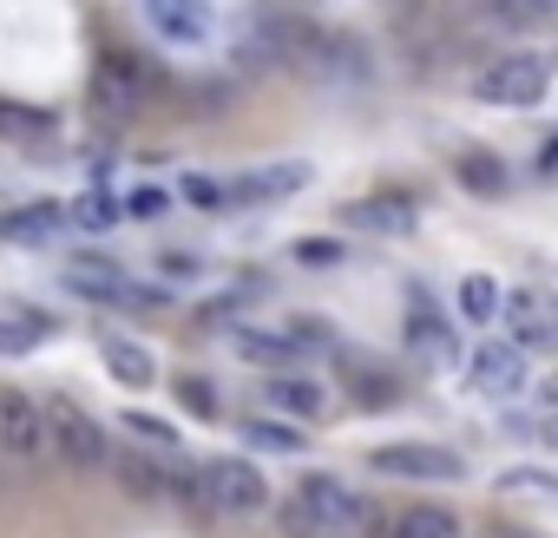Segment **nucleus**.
<instances>
[{"label": "nucleus", "mask_w": 558, "mask_h": 538, "mask_svg": "<svg viewBox=\"0 0 558 538\" xmlns=\"http://www.w3.org/2000/svg\"><path fill=\"white\" fill-rule=\"evenodd\" d=\"M368 518H375V505L336 473H310L296 486V499L283 505V531L290 538H355Z\"/></svg>", "instance_id": "nucleus-1"}, {"label": "nucleus", "mask_w": 558, "mask_h": 538, "mask_svg": "<svg viewBox=\"0 0 558 538\" xmlns=\"http://www.w3.org/2000/svg\"><path fill=\"white\" fill-rule=\"evenodd\" d=\"M40 420H47V453H60V466H73V473H106L112 466L106 427L73 394H47L40 401Z\"/></svg>", "instance_id": "nucleus-2"}, {"label": "nucleus", "mask_w": 558, "mask_h": 538, "mask_svg": "<svg viewBox=\"0 0 558 538\" xmlns=\"http://www.w3.org/2000/svg\"><path fill=\"white\" fill-rule=\"evenodd\" d=\"M545 86H551V53H493L480 73H473V93H480V106H499V112H525V106H538L545 99Z\"/></svg>", "instance_id": "nucleus-3"}, {"label": "nucleus", "mask_w": 558, "mask_h": 538, "mask_svg": "<svg viewBox=\"0 0 558 538\" xmlns=\"http://www.w3.org/2000/svg\"><path fill=\"white\" fill-rule=\"evenodd\" d=\"M197 505H204L210 518H256V512L269 505V479H263L250 460H236V453L204 460V466H197Z\"/></svg>", "instance_id": "nucleus-4"}, {"label": "nucleus", "mask_w": 558, "mask_h": 538, "mask_svg": "<svg viewBox=\"0 0 558 538\" xmlns=\"http://www.w3.org/2000/svg\"><path fill=\"white\" fill-rule=\"evenodd\" d=\"M512 349L532 362V355H558V290L551 283H525V290H506V309H499Z\"/></svg>", "instance_id": "nucleus-5"}, {"label": "nucleus", "mask_w": 558, "mask_h": 538, "mask_svg": "<svg viewBox=\"0 0 558 538\" xmlns=\"http://www.w3.org/2000/svg\"><path fill=\"white\" fill-rule=\"evenodd\" d=\"M368 473L421 479V486H453V479H466L460 453H453V447H434V440H388V447L368 453Z\"/></svg>", "instance_id": "nucleus-6"}, {"label": "nucleus", "mask_w": 558, "mask_h": 538, "mask_svg": "<svg viewBox=\"0 0 558 538\" xmlns=\"http://www.w3.org/2000/svg\"><path fill=\"white\" fill-rule=\"evenodd\" d=\"M0 460L8 466H40L47 460V420L27 388H0Z\"/></svg>", "instance_id": "nucleus-7"}, {"label": "nucleus", "mask_w": 558, "mask_h": 538, "mask_svg": "<svg viewBox=\"0 0 558 538\" xmlns=\"http://www.w3.org/2000/svg\"><path fill=\"white\" fill-rule=\"evenodd\" d=\"M342 223H349V230H368V236H414L421 210H414L408 191H375V197L342 204Z\"/></svg>", "instance_id": "nucleus-8"}, {"label": "nucleus", "mask_w": 558, "mask_h": 538, "mask_svg": "<svg viewBox=\"0 0 558 538\" xmlns=\"http://www.w3.org/2000/svg\"><path fill=\"white\" fill-rule=\"evenodd\" d=\"M93 99H99L106 119H138V106H145V73H138V60L106 53L99 73H93Z\"/></svg>", "instance_id": "nucleus-9"}, {"label": "nucleus", "mask_w": 558, "mask_h": 538, "mask_svg": "<svg viewBox=\"0 0 558 538\" xmlns=\"http://www.w3.org/2000/svg\"><path fill=\"white\" fill-rule=\"evenodd\" d=\"M525 355L512 349V342H480L473 355H466V388L473 394H519L525 388Z\"/></svg>", "instance_id": "nucleus-10"}, {"label": "nucleus", "mask_w": 558, "mask_h": 538, "mask_svg": "<svg viewBox=\"0 0 558 538\" xmlns=\"http://www.w3.org/2000/svg\"><path fill=\"white\" fill-rule=\"evenodd\" d=\"M408 349H414L427 368H453V362H460V335H453V322H447L427 296L408 303Z\"/></svg>", "instance_id": "nucleus-11"}, {"label": "nucleus", "mask_w": 558, "mask_h": 538, "mask_svg": "<svg viewBox=\"0 0 558 538\" xmlns=\"http://www.w3.org/2000/svg\"><path fill=\"white\" fill-rule=\"evenodd\" d=\"M342 388H349V401L355 407H395L401 401V381H395V368L388 362H375V355H355V349H342Z\"/></svg>", "instance_id": "nucleus-12"}, {"label": "nucleus", "mask_w": 558, "mask_h": 538, "mask_svg": "<svg viewBox=\"0 0 558 538\" xmlns=\"http://www.w3.org/2000/svg\"><path fill=\"white\" fill-rule=\"evenodd\" d=\"M303 184H310V164H256V171L223 184V204H276V197H290Z\"/></svg>", "instance_id": "nucleus-13"}, {"label": "nucleus", "mask_w": 558, "mask_h": 538, "mask_svg": "<svg viewBox=\"0 0 558 538\" xmlns=\"http://www.w3.org/2000/svg\"><path fill=\"white\" fill-rule=\"evenodd\" d=\"M99 355H106V368H112L119 388H151L158 381V355L138 335H125V329H99Z\"/></svg>", "instance_id": "nucleus-14"}, {"label": "nucleus", "mask_w": 558, "mask_h": 538, "mask_svg": "<svg viewBox=\"0 0 558 538\" xmlns=\"http://www.w3.org/2000/svg\"><path fill=\"white\" fill-rule=\"evenodd\" d=\"M145 27L171 47H204L210 40V14L204 8H184V0H145Z\"/></svg>", "instance_id": "nucleus-15"}, {"label": "nucleus", "mask_w": 558, "mask_h": 538, "mask_svg": "<svg viewBox=\"0 0 558 538\" xmlns=\"http://www.w3.org/2000/svg\"><path fill=\"white\" fill-rule=\"evenodd\" d=\"M223 335H230V349L236 355H250V362H263V368H296L303 362V349L283 335V329H250V322H223Z\"/></svg>", "instance_id": "nucleus-16"}, {"label": "nucleus", "mask_w": 558, "mask_h": 538, "mask_svg": "<svg viewBox=\"0 0 558 538\" xmlns=\"http://www.w3.org/2000/svg\"><path fill=\"white\" fill-rule=\"evenodd\" d=\"M66 230V204H21L0 217V243H47Z\"/></svg>", "instance_id": "nucleus-17"}, {"label": "nucleus", "mask_w": 558, "mask_h": 538, "mask_svg": "<svg viewBox=\"0 0 558 538\" xmlns=\"http://www.w3.org/2000/svg\"><path fill=\"white\" fill-rule=\"evenodd\" d=\"M269 407H283V414H303V420H323L329 414V388L323 381H303V375H269Z\"/></svg>", "instance_id": "nucleus-18"}, {"label": "nucleus", "mask_w": 558, "mask_h": 538, "mask_svg": "<svg viewBox=\"0 0 558 538\" xmlns=\"http://www.w3.org/2000/svg\"><path fill=\"white\" fill-rule=\"evenodd\" d=\"M453 178H460L473 197H499V191L512 184L506 158H499V151H486V145H480V151H460V158H453Z\"/></svg>", "instance_id": "nucleus-19"}, {"label": "nucleus", "mask_w": 558, "mask_h": 538, "mask_svg": "<svg viewBox=\"0 0 558 538\" xmlns=\"http://www.w3.org/2000/svg\"><path fill=\"white\" fill-rule=\"evenodd\" d=\"M381 538H460V512L453 505H408L395 525H381Z\"/></svg>", "instance_id": "nucleus-20"}, {"label": "nucleus", "mask_w": 558, "mask_h": 538, "mask_svg": "<svg viewBox=\"0 0 558 538\" xmlns=\"http://www.w3.org/2000/svg\"><path fill=\"white\" fill-rule=\"evenodd\" d=\"M499 309H506V290H499V277L473 269V277L460 283V322H466V329H486V322H499Z\"/></svg>", "instance_id": "nucleus-21"}, {"label": "nucleus", "mask_w": 558, "mask_h": 538, "mask_svg": "<svg viewBox=\"0 0 558 538\" xmlns=\"http://www.w3.org/2000/svg\"><path fill=\"white\" fill-rule=\"evenodd\" d=\"M47 335H53V316H40V309H14V316H0V355H34Z\"/></svg>", "instance_id": "nucleus-22"}, {"label": "nucleus", "mask_w": 558, "mask_h": 538, "mask_svg": "<svg viewBox=\"0 0 558 538\" xmlns=\"http://www.w3.org/2000/svg\"><path fill=\"white\" fill-rule=\"evenodd\" d=\"M519 427H525V433H538L545 447H558V368L532 381V407L519 414Z\"/></svg>", "instance_id": "nucleus-23"}, {"label": "nucleus", "mask_w": 558, "mask_h": 538, "mask_svg": "<svg viewBox=\"0 0 558 538\" xmlns=\"http://www.w3.org/2000/svg\"><path fill=\"white\" fill-rule=\"evenodd\" d=\"M112 473H119L125 492H138V499H171V466H165V460H138V453H125V460H112Z\"/></svg>", "instance_id": "nucleus-24"}, {"label": "nucleus", "mask_w": 558, "mask_h": 538, "mask_svg": "<svg viewBox=\"0 0 558 538\" xmlns=\"http://www.w3.org/2000/svg\"><path fill=\"white\" fill-rule=\"evenodd\" d=\"M119 217H125V204H119L112 191H86V197H73V204H66V230H93V236H99V230H112Z\"/></svg>", "instance_id": "nucleus-25"}, {"label": "nucleus", "mask_w": 558, "mask_h": 538, "mask_svg": "<svg viewBox=\"0 0 558 538\" xmlns=\"http://www.w3.org/2000/svg\"><path fill=\"white\" fill-rule=\"evenodd\" d=\"M243 440H250L256 453H310V433L276 427V420H243Z\"/></svg>", "instance_id": "nucleus-26"}, {"label": "nucleus", "mask_w": 558, "mask_h": 538, "mask_svg": "<svg viewBox=\"0 0 558 538\" xmlns=\"http://www.w3.org/2000/svg\"><path fill=\"white\" fill-rule=\"evenodd\" d=\"M290 256H296L303 269H342V262H349V243H342V236H296Z\"/></svg>", "instance_id": "nucleus-27"}, {"label": "nucleus", "mask_w": 558, "mask_h": 538, "mask_svg": "<svg viewBox=\"0 0 558 538\" xmlns=\"http://www.w3.org/2000/svg\"><path fill=\"white\" fill-rule=\"evenodd\" d=\"M171 388H178V401H184V407H191L197 420H217V407H223V394H217V388H210L204 375H178Z\"/></svg>", "instance_id": "nucleus-28"}, {"label": "nucleus", "mask_w": 558, "mask_h": 538, "mask_svg": "<svg viewBox=\"0 0 558 538\" xmlns=\"http://www.w3.org/2000/svg\"><path fill=\"white\" fill-rule=\"evenodd\" d=\"M119 420H125V427H132L138 440H151V447H165V453L178 447V427H171V420H158V414H145V407H132V414H119Z\"/></svg>", "instance_id": "nucleus-29"}, {"label": "nucleus", "mask_w": 558, "mask_h": 538, "mask_svg": "<svg viewBox=\"0 0 558 538\" xmlns=\"http://www.w3.org/2000/svg\"><path fill=\"white\" fill-rule=\"evenodd\" d=\"M119 204H125V217H145V223H151V217H165V210H171V191H165V184H138V191H132V197H119Z\"/></svg>", "instance_id": "nucleus-30"}, {"label": "nucleus", "mask_w": 558, "mask_h": 538, "mask_svg": "<svg viewBox=\"0 0 558 538\" xmlns=\"http://www.w3.org/2000/svg\"><path fill=\"white\" fill-rule=\"evenodd\" d=\"M296 349H336V329L329 322H316V316H290V329H283Z\"/></svg>", "instance_id": "nucleus-31"}, {"label": "nucleus", "mask_w": 558, "mask_h": 538, "mask_svg": "<svg viewBox=\"0 0 558 538\" xmlns=\"http://www.w3.org/2000/svg\"><path fill=\"white\" fill-rule=\"evenodd\" d=\"M158 277H165V283H197L204 262H197L191 249H165V256H158Z\"/></svg>", "instance_id": "nucleus-32"}, {"label": "nucleus", "mask_w": 558, "mask_h": 538, "mask_svg": "<svg viewBox=\"0 0 558 538\" xmlns=\"http://www.w3.org/2000/svg\"><path fill=\"white\" fill-rule=\"evenodd\" d=\"M486 21H493V27H545L551 8H486Z\"/></svg>", "instance_id": "nucleus-33"}, {"label": "nucleus", "mask_w": 558, "mask_h": 538, "mask_svg": "<svg viewBox=\"0 0 558 538\" xmlns=\"http://www.w3.org/2000/svg\"><path fill=\"white\" fill-rule=\"evenodd\" d=\"M178 191H184L191 204H204V210H223V184H217V178H204V171H191Z\"/></svg>", "instance_id": "nucleus-34"}, {"label": "nucleus", "mask_w": 558, "mask_h": 538, "mask_svg": "<svg viewBox=\"0 0 558 538\" xmlns=\"http://www.w3.org/2000/svg\"><path fill=\"white\" fill-rule=\"evenodd\" d=\"M53 119L47 112H27V106H0V132H47Z\"/></svg>", "instance_id": "nucleus-35"}, {"label": "nucleus", "mask_w": 558, "mask_h": 538, "mask_svg": "<svg viewBox=\"0 0 558 538\" xmlns=\"http://www.w3.org/2000/svg\"><path fill=\"white\" fill-rule=\"evenodd\" d=\"M538 171H558V138H545V151H538Z\"/></svg>", "instance_id": "nucleus-36"}]
</instances>
